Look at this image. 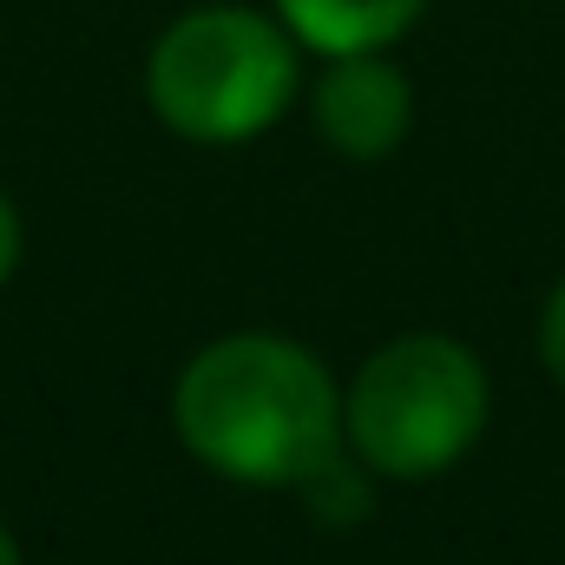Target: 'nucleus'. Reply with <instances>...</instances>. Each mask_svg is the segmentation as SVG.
I'll use <instances>...</instances> for the list:
<instances>
[{"mask_svg": "<svg viewBox=\"0 0 565 565\" xmlns=\"http://www.w3.org/2000/svg\"><path fill=\"white\" fill-rule=\"evenodd\" d=\"M178 434L224 480L302 487L342 440L329 369L282 335H224L178 375Z\"/></svg>", "mask_w": 565, "mask_h": 565, "instance_id": "1", "label": "nucleus"}, {"mask_svg": "<svg viewBox=\"0 0 565 565\" xmlns=\"http://www.w3.org/2000/svg\"><path fill=\"white\" fill-rule=\"evenodd\" d=\"M487 427V369L454 335H395L362 362L342 402L349 447L388 473L427 480L454 467Z\"/></svg>", "mask_w": 565, "mask_h": 565, "instance_id": "2", "label": "nucleus"}, {"mask_svg": "<svg viewBox=\"0 0 565 565\" xmlns=\"http://www.w3.org/2000/svg\"><path fill=\"white\" fill-rule=\"evenodd\" d=\"M408 119H415V93L402 66H388L382 53H342L316 79V126L342 158H388L408 139Z\"/></svg>", "mask_w": 565, "mask_h": 565, "instance_id": "4", "label": "nucleus"}, {"mask_svg": "<svg viewBox=\"0 0 565 565\" xmlns=\"http://www.w3.org/2000/svg\"><path fill=\"white\" fill-rule=\"evenodd\" d=\"M0 565H20V546H13V533L0 526Z\"/></svg>", "mask_w": 565, "mask_h": 565, "instance_id": "8", "label": "nucleus"}, {"mask_svg": "<svg viewBox=\"0 0 565 565\" xmlns=\"http://www.w3.org/2000/svg\"><path fill=\"white\" fill-rule=\"evenodd\" d=\"M13 264H20V217H13V204L0 198V282L13 277Z\"/></svg>", "mask_w": 565, "mask_h": 565, "instance_id": "7", "label": "nucleus"}, {"mask_svg": "<svg viewBox=\"0 0 565 565\" xmlns=\"http://www.w3.org/2000/svg\"><path fill=\"white\" fill-rule=\"evenodd\" d=\"M540 355H546L553 382L565 388V282L546 296V316H540Z\"/></svg>", "mask_w": 565, "mask_h": 565, "instance_id": "6", "label": "nucleus"}, {"mask_svg": "<svg viewBox=\"0 0 565 565\" xmlns=\"http://www.w3.org/2000/svg\"><path fill=\"white\" fill-rule=\"evenodd\" d=\"M427 0H277L289 33L329 60L342 53H382L388 40H402L422 20Z\"/></svg>", "mask_w": 565, "mask_h": 565, "instance_id": "5", "label": "nucleus"}, {"mask_svg": "<svg viewBox=\"0 0 565 565\" xmlns=\"http://www.w3.org/2000/svg\"><path fill=\"white\" fill-rule=\"evenodd\" d=\"M145 93L178 139L237 145L296 99V53L250 7H191L151 46Z\"/></svg>", "mask_w": 565, "mask_h": 565, "instance_id": "3", "label": "nucleus"}]
</instances>
